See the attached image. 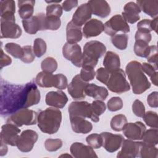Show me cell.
Segmentation results:
<instances>
[{
    "label": "cell",
    "instance_id": "6da1fadb",
    "mask_svg": "<svg viewBox=\"0 0 158 158\" xmlns=\"http://www.w3.org/2000/svg\"><path fill=\"white\" fill-rule=\"evenodd\" d=\"M41 95L36 84L32 81L17 85L1 81V115H11L22 108L38 104Z\"/></svg>",
    "mask_w": 158,
    "mask_h": 158
},
{
    "label": "cell",
    "instance_id": "7a4b0ae2",
    "mask_svg": "<svg viewBox=\"0 0 158 158\" xmlns=\"http://www.w3.org/2000/svg\"><path fill=\"white\" fill-rule=\"evenodd\" d=\"M125 72L134 94H141L151 87V83L144 75L140 62L130 61L126 66Z\"/></svg>",
    "mask_w": 158,
    "mask_h": 158
},
{
    "label": "cell",
    "instance_id": "3957f363",
    "mask_svg": "<svg viewBox=\"0 0 158 158\" xmlns=\"http://www.w3.org/2000/svg\"><path fill=\"white\" fill-rule=\"evenodd\" d=\"M62 121V112L55 107H48L38 113L37 117L38 127L46 134L52 135L57 133Z\"/></svg>",
    "mask_w": 158,
    "mask_h": 158
},
{
    "label": "cell",
    "instance_id": "277c9868",
    "mask_svg": "<svg viewBox=\"0 0 158 158\" xmlns=\"http://www.w3.org/2000/svg\"><path fill=\"white\" fill-rule=\"evenodd\" d=\"M106 51V46L98 41H90L87 42L83 47L82 67L89 66L94 68L98 62Z\"/></svg>",
    "mask_w": 158,
    "mask_h": 158
},
{
    "label": "cell",
    "instance_id": "5b68a950",
    "mask_svg": "<svg viewBox=\"0 0 158 158\" xmlns=\"http://www.w3.org/2000/svg\"><path fill=\"white\" fill-rule=\"evenodd\" d=\"M35 83L42 88L54 87L59 89H64L68 85L67 78L64 75L61 73L52 75L43 71L37 74Z\"/></svg>",
    "mask_w": 158,
    "mask_h": 158
},
{
    "label": "cell",
    "instance_id": "8992f818",
    "mask_svg": "<svg viewBox=\"0 0 158 158\" xmlns=\"http://www.w3.org/2000/svg\"><path fill=\"white\" fill-rule=\"evenodd\" d=\"M106 85L110 91L118 94L128 91L130 89V86L126 79L125 73L121 69L110 73Z\"/></svg>",
    "mask_w": 158,
    "mask_h": 158
},
{
    "label": "cell",
    "instance_id": "52a82bcc",
    "mask_svg": "<svg viewBox=\"0 0 158 158\" xmlns=\"http://www.w3.org/2000/svg\"><path fill=\"white\" fill-rule=\"evenodd\" d=\"M38 114L27 108H22L11 114L7 118V122L11 123L18 127L22 125H32L37 122Z\"/></svg>",
    "mask_w": 158,
    "mask_h": 158
},
{
    "label": "cell",
    "instance_id": "ba28073f",
    "mask_svg": "<svg viewBox=\"0 0 158 158\" xmlns=\"http://www.w3.org/2000/svg\"><path fill=\"white\" fill-rule=\"evenodd\" d=\"M69 117H80L89 118L94 122H98L99 118L96 116L92 110L91 104L86 101H73L72 102L68 108Z\"/></svg>",
    "mask_w": 158,
    "mask_h": 158
},
{
    "label": "cell",
    "instance_id": "9c48e42d",
    "mask_svg": "<svg viewBox=\"0 0 158 158\" xmlns=\"http://www.w3.org/2000/svg\"><path fill=\"white\" fill-rule=\"evenodd\" d=\"M104 32L111 36H114L117 32L130 31V27L121 15H115L104 24Z\"/></svg>",
    "mask_w": 158,
    "mask_h": 158
},
{
    "label": "cell",
    "instance_id": "30bf717a",
    "mask_svg": "<svg viewBox=\"0 0 158 158\" xmlns=\"http://www.w3.org/2000/svg\"><path fill=\"white\" fill-rule=\"evenodd\" d=\"M25 31L30 35L35 34L39 30H46V15L40 13L30 18L22 20Z\"/></svg>",
    "mask_w": 158,
    "mask_h": 158
},
{
    "label": "cell",
    "instance_id": "8fae6325",
    "mask_svg": "<svg viewBox=\"0 0 158 158\" xmlns=\"http://www.w3.org/2000/svg\"><path fill=\"white\" fill-rule=\"evenodd\" d=\"M63 56L70 60L75 66L82 67L83 53L81 47L77 43L70 44L66 43L62 48Z\"/></svg>",
    "mask_w": 158,
    "mask_h": 158
},
{
    "label": "cell",
    "instance_id": "7c38bea8",
    "mask_svg": "<svg viewBox=\"0 0 158 158\" xmlns=\"http://www.w3.org/2000/svg\"><path fill=\"white\" fill-rule=\"evenodd\" d=\"M38 138V133L34 130H24L19 135L16 146L21 152H28L32 150Z\"/></svg>",
    "mask_w": 158,
    "mask_h": 158
},
{
    "label": "cell",
    "instance_id": "4fadbf2b",
    "mask_svg": "<svg viewBox=\"0 0 158 158\" xmlns=\"http://www.w3.org/2000/svg\"><path fill=\"white\" fill-rule=\"evenodd\" d=\"M20 130L15 125L7 123L3 125L1 131V141L12 146L17 145Z\"/></svg>",
    "mask_w": 158,
    "mask_h": 158
},
{
    "label": "cell",
    "instance_id": "5bb4252c",
    "mask_svg": "<svg viewBox=\"0 0 158 158\" xmlns=\"http://www.w3.org/2000/svg\"><path fill=\"white\" fill-rule=\"evenodd\" d=\"M88 84V83L83 81L80 74H78L72 78V81L69 84L68 92L71 97L75 100L84 99L86 96L85 90Z\"/></svg>",
    "mask_w": 158,
    "mask_h": 158
},
{
    "label": "cell",
    "instance_id": "9a60e30c",
    "mask_svg": "<svg viewBox=\"0 0 158 158\" xmlns=\"http://www.w3.org/2000/svg\"><path fill=\"white\" fill-rule=\"evenodd\" d=\"M101 135L102 138V146L109 152H114L117 151L124 140L123 136L121 135L102 132Z\"/></svg>",
    "mask_w": 158,
    "mask_h": 158
},
{
    "label": "cell",
    "instance_id": "2e32d148",
    "mask_svg": "<svg viewBox=\"0 0 158 158\" xmlns=\"http://www.w3.org/2000/svg\"><path fill=\"white\" fill-rule=\"evenodd\" d=\"M142 142H137L131 139L123 140L122 149L118 152V158H135L139 156V149Z\"/></svg>",
    "mask_w": 158,
    "mask_h": 158
},
{
    "label": "cell",
    "instance_id": "e0dca14e",
    "mask_svg": "<svg viewBox=\"0 0 158 158\" xmlns=\"http://www.w3.org/2000/svg\"><path fill=\"white\" fill-rule=\"evenodd\" d=\"M20 27L14 21L1 19V38L15 39L22 35Z\"/></svg>",
    "mask_w": 158,
    "mask_h": 158
},
{
    "label": "cell",
    "instance_id": "ac0fdd59",
    "mask_svg": "<svg viewBox=\"0 0 158 158\" xmlns=\"http://www.w3.org/2000/svg\"><path fill=\"white\" fill-rule=\"evenodd\" d=\"M146 130V126L141 122L127 123L123 130V135L131 140H141Z\"/></svg>",
    "mask_w": 158,
    "mask_h": 158
},
{
    "label": "cell",
    "instance_id": "d6986e66",
    "mask_svg": "<svg viewBox=\"0 0 158 158\" xmlns=\"http://www.w3.org/2000/svg\"><path fill=\"white\" fill-rule=\"evenodd\" d=\"M92 10L89 4L84 3L81 4L74 12L72 22L76 25L80 27L85 24L91 19Z\"/></svg>",
    "mask_w": 158,
    "mask_h": 158
},
{
    "label": "cell",
    "instance_id": "ffe728a7",
    "mask_svg": "<svg viewBox=\"0 0 158 158\" xmlns=\"http://www.w3.org/2000/svg\"><path fill=\"white\" fill-rule=\"evenodd\" d=\"M46 104L55 108L62 109L68 102L67 95L62 91H49L46 95Z\"/></svg>",
    "mask_w": 158,
    "mask_h": 158
},
{
    "label": "cell",
    "instance_id": "44dd1931",
    "mask_svg": "<svg viewBox=\"0 0 158 158\" xmlns=\"http://www.w3.org/2000/svg\"><path fill=\"white\" fill-rule=\"evenodd\" d=\"M70 152L75 158L98 157L93 149L90 146H86L81 143L75 142L70 146Z\"/></svg>",
    "mask_w": 158,
    "mask_h": 158
},
{
    "label": "cell",
    "instance_id": "7402d4cb",
    "mask_svg": "<svg viewBox=\"0 0 158 158\" xmlns=\"http://www.w3.org/2000/svg\"><path fill=\"white\" fill-rule=\"evenodd\" d=\"M104 27L102 22L98 19H93L88 21L83 28V34L86 38L95 37L99 35Z\"/></svg>",
    "mask_w": 158,
    "mask_h": 158
},
{
    "label": "cell",
    "instance_id": "603a6c76",
    "mask_svg": "<svg viewBox=\"0 0 158 158\" xmlns=\"http://www.w3.org/2000/svg\"><path fill=\"white\" fill-rule=\"evenodd\" d=\"M141 9L134 2H127L124 7L123 11L122 13V16L127 23H135L139 20V13Z\"/></svg>",
    "mask_w": 158,
    "mask_h": 158
},
{
    "label": "cell",
    "instance_id": "cb8c5ba5",
    "mask_svg": "<svg viewBox=\"0 0 158 158\" xmlns=\"http://www.w3.org/2000/svg\"><path fill=\"white\" fill-rule=\"evenodd\" d=\"M88 3L91 8L92 13L98 17L106 18L110 13V7L106 1L91 0Z\"/></svg>",
    "mask_w": 158,
    "mask_h": 158
},
{
    "label": "cell",
    "instance_id": "d4e9b609",
    "mask_svg": "<svg viewBox=\"0 0 158 158\" xmlns=\"http://www.w3.org/2000/svg\"><path fill=\"white\" fill-rule=\"evenodd\" d=\"M1 19L15 22V3L13 0H1L0 1Z\"/></svg>",
    "mask_w": 158,
    "mask_h": 158
},
{
    "label": "cell",
    "instance_id": "484cf974",
    "mask_svg": "<svg viewBox=\"0 0 158 158\" xmlns=\"http://www.w3.org/2000/svg\"><path fill=\"white\" fill-rule=\"evenodd\" d=\"M72 130L77 133L86 134L93 129L91 122L80 117H73L70 118Z\"/></svg>",
    "mask_w": 158,
    "mask_h": 158
},
{
    "label": "cell",
    "instance_id": "4316f807",
    "mask_svg": "<svg viewBox=\"0 0 158 158\" xmlns=\"http://www.w3.org/2000/svg\"><path fill=\"white\" fill-rule=\"evenodd\" d=\"M85 93L86 96L101 101L105 100L108 96V91L106 88L93 83H88L86 85Z\"/></svg>",
    "mask_w": 158,
    "mask_h": 158
},
{
    "label": "cell",
    "instance_id": "83f0119b",
    "mask_svg": "<svg viewBox=\"0 0 158 158\" xmlns=\"http://www.w3.org/2000/svg\"><path fill=\"white\" fill-rule=\"evenodd\" d=\"M136 4L139 7L141 11H143L152 18L157 17L158 14L157 0H137Z\"/></svg>",
    "mask_w": 158,
    "mask_h": 158
},
{
    "label": "cell",
    "instance_id": "f1b7e54d",
    "mask_svg": "<svg viewBox=\"0 0 158 158\" xmlns=\"http://www.w3.org/2000/svg\"><path fill=\"white\" fill-rule=\"evenodd\" d=\"M66 36L69 43L75 44L80 41L83 36L81 27L75 25L72 21L69 22L66 27Z\"/></svg>",
    "mask_w": 158,
    "mask_h": 158
},
{
    "label": "cell",
    "instance_id": "f546056e",
    "mask_svg": "<svg viewBox=\"0 0 158 158\" xmlns=\"http://www.w3.org/2000/svg\"><path fill=\"white\" fill-rule=\"evenodd\" d=\"M104 68L110 72L120 69V60L118 54L112 51L106 52L103 60Z\"/></svg>",
    "mask_w": 158,
    "mask_h": 158
},
{
    "label": "cell",
    "instance_id": "4dcf8cb0",
    "mask_svg": "<svg viewBox=\"0 0 158 158\" xmlns=\"http://www.w3.org/2000/svg\"><path fill=\"white\" fill-rule=\"evenodd\" d=\"M19 15L23 20L28 19L32 17L34 12V6L35 4V1L25 0L18 1Z\"/></svg>",
    "mask_w": 158,
    "mask_h": 158
},
{
    "label": "cell",
    "instance_id": "1f68e13d",
    "mask_svg": "<svg viewBox=\"0 0 158 158\" xmlns=\"http://www.w3.org/2000/svg\"><path fill=\"white\" fill-rule=\"evenodd\" d=\"M158 131L157 128L146 130L142 138L143 143L149 146H156L158 143Z\"/></svg>",
    "mask_w": 158,
    "mask_h": 158
},
{
    "label": "cell",
    "instance_id": "d6a6232c",
    "mask_svg": "<svg viewBox=\"0 0 158 158\" xmlns=\"http://www.w3.org/2000/svg\"><path fill=\"white\" fill-rule=\"evenodd\" d=\"M127 123V117L123 114H118L112 118L110 121V127L115 131H120L123 130Z\"/></svg>",
    "mask_w": 158,
    "mask_h": 158
},
{
    "label": "cell",
    "instance_id": "836d02e7",
    "mask_svg": "<svg viewBox=\"0 0 158 158\" xmlns=\"http://www.w3.org/2000/svg\"><path fill=\"white\" fill-rule=\"evenodd\" d=\"M158 150L155 146H149L144 144L143 142L139 149V156L142 158H156Z\"/></svg>",
    "mask_w": 158,
    "mask_h": 158
},
{
    "label": "cell",
    "instance_id": "e575fe53",
    "mask_svg": "<svg viewBox=\"0 0 158 158\" xmlns=\"http://www.w3.org/2000/svg\"><path fill=\"white\" fill-rule=\"evenodd\" d=\"M128 36L126 34L115 35L111 38L112 44L120 50H124L127 48L128 44Z\"/></svg>",
    "mask_w": 158,
    "mask_h": 158
},
{
    "label": "cell",
    "instance_id": "d590c367",
    "mask_svg": "<svg viewBox=\"0 0 158 158\" xmlns=\"http://www.w3.org/2000/svg\"><path fill=\"white\" fill-rule=\"evenodd\" d=\"M6 51L16 59H20L23 56V51L22 48L15 43H7L4 46Z\"/></svg>",
    "mask_w": 158,
    "mask_h": 158
},
{
    "label": "cell",
    "instance_id": "8d00e7d4",
    "mask_svg": "<svg viewBox=\"0 0 158 158\" xmlns=\"http://www.w3.org/2000/svg\"><path fill=\"white\" fill-rule=\"evenodd\" d=\"M41 67L43 72L52 73L57 69V62L54 58L48 57L41 62Z\"/></svg>",
    "mask_w": 158,
    "mask_h": 158
},
{
    "label": "cell",
    "instance_id": "74e56055",
    "mask_svg": "<svg viewBox=\"0 0 158 158\" xmlns=\"http://www.w3.org/2000/svg\"><path fill=\"white\" fill-rule=\"evenodd\" d=\"M33 52L37 57H41L46 52L47 46L46 42L41 38H37L33 42Z\"/></svg>",
    "mask_w": 158,
    "mask_h": 158
},
{
    "label": "cell",
    "instance_id": "f35d334b",
    "mask_svg": "<svg viewBox=\"0 0 158 158\" xmlns=\"http://www.w3.org/2000/svg\"><path fill=\"white\" fill-rule=\"evenodd\" d=\"M142 69L151 78L152 83L155 85L157 86V72L155 67L148 63H143L141 64Z\"/></svg>",
    "mask_w": 158,
    "mask_h": 158
},
{
    "label": "cell",
    "instance_id": "ab89813d",
    "mask_svg": "<svg viewBox=\"0 0 158 158\" xmlns=\"http://www.w3.org/2000/svg\"><path fill=\"white\" fill-rule=\"evenodd\" d=\"M145 123L153 128H157L158 127V116L156 112L153 111L146 112L143 117Z\"/></svg>",
    "mask_w": 158,
    "mask_h": 158
},
{
    "label": "cell",
    "instance_id": "60d3db41",
    "mask_svg": "<svg viewBox=\"0 0 158 158\" xmlns=\"http://www.w3.org/2000/svg\"><path fill=\"white\" fill-rule=\"evenodd\" d=\"M157 47L156 45L149 46L146 53V58L148 62L153 64V66L157 70Z\"/></svg>",
    "mask_w": 158,
    "mask_h": 158
},
{
    "label": "cell",
    "instance_id": "b9f144b4",
    "mask_svg": "<svg viewBox=\"0 0 158 158\" xmlns=\"http://www.w3.org/2000/svg\"><path fill=\"white\" fill-rule=\"evenodd\" d=\"M86 141L88 145L94 149H99L102 146V138L101 134H91L86 137Z\"/></svg>",
    "mask_w": 158,
    "mask_h": 158
},
{
    "label": "cell",
    "instance_id": "7bdbcfd3",
    "mask_svg": "<svg viewBox=\"0 0 158 158\" xmlns=\"http://www.w3.org/2000/svg\"><path fill=\"white\" fill-rule=\"evenodd\" d=\"M148 47V43L142 41H136L134 44V52L137 56L146 57Z\"/></svg>",
    "mask_w": 158,
    "mask_h": 158
},
{
    "label": "cell",
    "instance_id": "ee69618b",
    "mask_svg": "<svg viewBox=\"0 0 158 158\" xmlns=\"http://www.w3.org/2000/svg\"><path fill=\"white\" fill-rule=\"evenodd\" d=\"M61 25L59 17L46 15V29L50 30H57Z\"/></svg>",
    "mask_w": 158,
    "mask_h": 158
},
{
    "label": "cell",
    "instance_id": "f6af8a7d",
    "mask_svg": "<svg viewBox=\"0 0 158 158\" xmlns=\"http://www.w3.org/2000/svg\"><path fill=\"white\" fill-rule=\"evenodd\" d=\"M62 141L60 139H48L44 142V146L49 152L56 151L62 146Z\"/></svg>",
    "mask_w": 158,
    "mask_h": 158
},
{
    "label": "cell",
    "instance_id": "bcb514c9",
    "mask_svg": "<svg viewBox=\"0 0 158 158\" xmlns=\"http://www.w3.org/2000/svg\"><path fill=\"white\" fill-rule=\"evenodd\" d=\"M63 13L62 7L59 4H49L46 7V16H54L60 17Z\"/></svg>",
    "mask_w": 158,
    "mask_h": 158
},
{
    "label": "cell",
    "instance_id": "7dc6e473",
    "mask_svg": "<svg viewBox=\"0 0 158 158\" xmlns=\"http://www.w3.org/2000/svg\"><path fill=\"white\" fill-rule=\"evenodd\" d=\"M95 75L96 72L94 70V68L89 66L83 67L80 73L81 78L86 82L89 81L94 79Z\"/></svg>",
    "mask_w": 158,
    "mask_h": 158
},
{
    "label": "cell",
    "instance_id": "c3c4849f",
    "mask_svg": "<svg viewBox=\"0 0 158 158\" xmlns=\"http://www.w3.org/2000/svg\"><path fill=\"white\" fill-rule=\"evenodd\" d=\"M107 106L109 110L115 112L123 107V101L119 97H112L107 101Z\"/></svg>",
    "mask_w": 158,
    "mask_h": 158
},
{
    "label": "cell",
    "instance_id": "681fc988",
    "mask_svg": "<svg viewBox=\"0 0 158 158\" xmlns=\"http://www.w3.org/2000/svg\"><path fill=\"white\" fill-rule=\"evenodd\" d=\"M23 54L21 60L26 64L31 63L35 59V54L31 46H25L22 47Z\"/></svg>",
    "mask_w": 158,
    "mask_h": 158
},
{
    "label": "cell",
    "instance_id": "f907efd6",
    "mask_svg": "<svg viewBox=\"0 0 158 158\" xmlns=\"http://www.w3.org/2000/svg\"><path fill=\"white\" fill-rule=\"evenodd\" d=\"M91 106L93 114L98 117L102 114L106 109L105 103L101 100H95L93 101L91 104Z\"/></svg>",
    "mask_w": 158,
    "mask_h": 158
},
{
    "label": "cell",
    "instance_id": "816d5d0a",
    "mask_svg": "<svg viewBox=\"0 0 158 158\" xmlns=\"http://www.w3.org/2000/svg\"><path fill=\"white\" fill-rule=\"evenodd\" d=\"M132 110L137 117H143L145 114V107L144 104L139 99H136L132 104Z\"/></svg>",
    "mask_w": 158,
    "mask_h": 158
},
{
    "label": "cell",
    "instance_id": "f5cc1de1",
    "mask_svg": "<svg viewBox=\"0 0 158 158\" xmlns=\"http://www.w3.org/2000/svg\"><path fill=\"white\" fill-rule=\"evenodd\" d=\"M152 20L149 19H143L139 21L137 24L138 31L143 33H150L152 31Z\"/></svg>",
    "mask_w": 158,
    "mask_h": 158
},
{
    "label": "cell",
    "instance_id": "db71d44e",
    "mask_svg": "<svg viewBox=\"0 0 158 158\" xmlns=\"http://www.w3.org/2000/svg\"><path fill=\"white\" fill-rule=\"evenodd\" d=\"M110 72L103 67L99 68L96 72V79L104 85L107 84L110 76Z\"/></svg>",
    "mask_w": 158,
    "mask_h": 158
},
{
    "label": "cell",
    "instance_id": "11a10c76",
    "mask_svg": "<svg viewBox=\"0 0 158 158\" xmlns=\"http://www.w3.org/2000/svg\"><path fill=\"white\" fill-rule=\"evenodd\" d=\"M147 102L150 107L157 108L158 107V92L154 91L149 94L147 98Z\"/></svg>",
    "mask_w": 158,
    "mask_h": 158
},
{
    "label": "cell",
    "instance_id": "9f6ffc18",
    "mask_svg": "<svg viewBox=\"0 0 158 158\" xmlns=\"http://www.w3.org/2000/svg\"><path fill=\"white\" fill-rule=\"evenodd\" d=\"M135 40L136 41H142L149 43L152 38V36L151 33H143L139 31H137L135 33Z\"/></svg>",
    "mask_w": 158,
    "mask_h": 158
},
{
    "label": "cell",
    "instance_id": "6f0895ef",
    "mask_svg": "<svg viewBox=\"0 0 158 158\" xmlns=\"http://www.w3.org/2000/svg\"><path fill=\"white\" fill-rule=\"evenodd\" d=\"M12 63V59L10 57L6 55L2 49H1V60H0V68L2 69L4 67L9 65Z\"/></svg>",
    "mask_w": 158,
    "mask_h": 158
},
{
    "label": "cell",
    "instance_id": "680465c9",
    "mask_svg": "<svg viewBox=\"0 0 158 158\" xmlns=\"http://www.w3.org/2000/svg\"><path fill=\"white\" fill-rule=\"evenodd\" d=\"M78 5V1L77 0H67L63 2L62 4V9L66 11H70L73 8L77 7Z\"/></svg>",
    "mask_w": 158,
    "mask_h": 158
},
{
    "label": "cell",
    "instance_id": "91938a15",
    "mask_svg": "<svg viewBox=\"0 0 158 158\" xmlns=\"http://www.w3.org/2000/svg\"><path fill=\"white\" fill-rule=\"evenodd\" d=\"M7 152V144L1 141V156H3L6 154Z\"/></svg>",
    "mask_w": 158,
    "mask_h": 158
},
{
    "label": "cell",
    "instance_id": "94428289",
    "mask_svg": "<svg viewBox=\"0 0 158 158\" xmlns=\"http://www.w3.org/2000/svg\"><path fill=\"white\" fill-rule=\"evenodd\" d=\"M157 20H158V18L157 17L154 18L153 20H152V23H151L152 30H154L156 33H157Z\"/></svg>",
    "mask_w": 158,
    "mask_h": 158
},
{
    "label": "cell",
    "instance_id": "6125c7cd",
    "mask_svg": "<svg viewBox=\"0 0 158 158\" xmlns=\"http://www.w3.org/2000/svg\"><path fill=\"white\" fill-rule=\"evenodd\" d=\"M60 157H72V156L69 154H62L61 156H60Z\"/></svg>",
    "mask_w": 158,
    "mask_h": 158
}]
</instances>
